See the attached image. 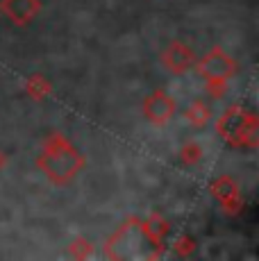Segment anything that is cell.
Here are the masks:
<instances>
[]
</instances>
